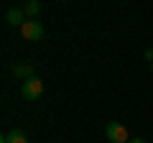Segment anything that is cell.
Listing matches in <instances>:
<instances>
[{"label": "cell", "instance_id": "cell-1", "mask_svg": "<svg viewBox=\"0 0 153 143\" xmlns=\"http://www.w3.org/2000/svg\"><path fill=\"white\" fill-rule=\"evenodd\" d=\"M105 136H107L110 143H128V141H130V136H128V128L123 125V123H107V128H105Z\"/></svg>", "mask_w": 153, "mask_h": 143}, {"label": "cell", "instance_id": "cell-2", "mask_svg": "<svg viewBox=\"0 0 153 143\" xmlns=\"http://www.w3.org/2000/svg\"><path fill=\"white\" fill-rule=\"evenodd\" d=\"M21 95L26 100H38L41 95H44V82L38 77H31V79H26V82L21 84Z\"/></svg>", "mask_w": 153, "mask_h": 143}, {"label": "cell", "instance_id": "cell-3", "mask_svg": "<svg viewBox=\"0 0 153 143\" xmlns=\"http://www.w3.org/2000/svg\"><path fill=\"white\" fill-rule=\"evenodd\" d=\"M21 36L26 41H41L44 39V26H41L38 21H26L21 26Z\"/></svg>", "mask_w": 153, "mask_h": 143}, {"label": "cell", "instance_id": "cell-4", "mask_svg": "<svg viewBox=\"0 0 153 143\" xmlns=\"http://www.w3.org/2000/svg\"><path fill=\"white\" fill-rule=\"evenodd\" d=\"M5 21H8V26H18V28H21L23 23L28 21V16H26L23 8H8V10H5Z\"/></svg>", "mask_w": 153, "mask_h": 143}, {"label": "cell", "instance_id": "cell-5", "mask_svg": "<svg viewBox=\"0 0 153 143\" xmlns=\"http://www.w3.org/2000/svg\"><path fill=\"white\" fill-rule=\"evenodd\" d=\"M13 74H16L18 79H23V82L31 79V77H36V74H33V66L28 64V61H23V64H13Z\"/></svg>", "mask_w": 153, "mask_h": 143}, {"label": "cell", "instance_id": "cell-6", "mask_svg": "<svg viewBox=\"0 0 153 143\" xmlns=\"http://www.w3.org/2000/svg\"><path fill=\"white\" fill-rule=\"evenodd\" d=\"M5 141H8V143H31L21 128H13V130H8V133H5Z\"/></svg>", "mask_w": 153, "mask_h": 143}, {"label": "cell", "instance_id": "cell-7", "mask_svg": "<svg viewBox=\"0 0 153 143\" xmlns=\"http://www.w3.org/2000/svg\"><path fill=\"white\" fill-rule=\"evenodd\" d=\"M23 10H26L28 21H36V16L41 13V3H38V0H31V3H26V5H23Z\"/></svg>", "mask_w": 153, "mask_h": 143}, {"label": "cell", "instance_id": "cell-8", "mask_svg": "<svg viewBox=\"0 0 153 143\" xmlns=\"http://www.w3.org/2000/svg\"><path fill=\"white\" fill-rule=\"evenodd\" d=\"M146 59H148V61L153 64V49H148V51H146Z\"/></svg>", "mask_w": 153, "mask_h": 143}, {"label": "cell", "instance_id": "cell-9", "mask_svg": "<svg viewBox=\"0 0 153 143\" xmlns=\"http://www.w3.org/2000/svg\"><path fill=\"white\" fill-rule=\"evenodd\" d=\"M128 143H148V141H143V138H130Z\"/></svg>", "mask_w": 153, "mask_h": 143}, {"label": "cell", "instance_id": "cell-10", "mask_svg": "<svg viewBox=\"0 0 153 143\" xmlns=\"http://www.w3.org/2000/svg\"><path fill=\"white\" fill-rule=\"evenodd\" d=\"M0 143H8V141H5V136H3V138H0Z\"/></svg>", "mask_w": 153, "mask_h": 143}, {"label": "cell", "instance_id": "cell-11", "mask_svg": "<svg viewBox=\"0 0 153 143\" xmlns=\"http://www.w3.org/2000/svg\"><path fill=\"white\" fill-rule=\"evenodd\" d=\"M151 69H153V64H151Z\"/></svg>", "mask_w": 153, "mask_h": 143}]
</instances>
